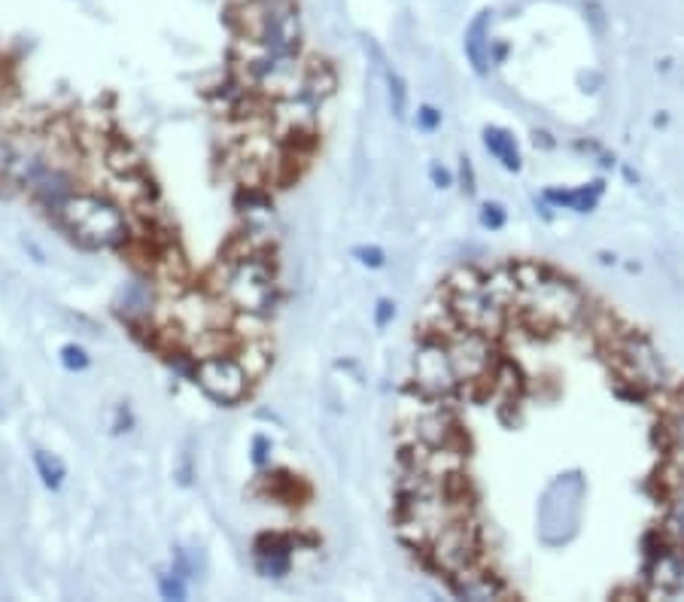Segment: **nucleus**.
Returning <instances> with one entry per match:
<instances>
[{
    "mask_svg": "<svg viewBox=\"0 0 684 602\" xmlns=\"http://www.w3.org/2000/svg\"><path fill=\"white\" fill-rule=\"evenodd\" d=\"M511 268L520 286L514 314L523 320L526 329H532L536 335H551L572 329L584 320L590 305L572 280L560 277L542 262H514Z\"/></svg>",
    "mask_w": 684,
    "mask_h": 602,
    "instance_id": "nucleus-1",
    "label": "nucleus"
},
{
    "mask_svg": "<svg viewBox=\"0 0 684 602\" xmlns=\"http://www.w3.org/2000/svg\"><path fill=\"white\" fill-rule=\"evenodd\" d=\"M608 362H612L618 381L633 390V396L660 393L669 381V365L663 353L633 329H621L608 341Z\"/></svg>",
    "mask_w": 684,
    "mask_h": 602,
    "instance_id": "nucleus-7",
    "label": "nucleus"
},
{
    "mask_svg": "<svg viewBox=\"0 0 684 602\" xmlns=\"http://www.w3.org/2000/svg\"><path fill=\"white\" fill-rule=\"evenodd\" d=\"M61 365H64L67 371H86V368L92 365V356H89L86 347H80V344H64V347H61Z\"/></svg>",
    "mask_w": 684,
    "mask_h": 602,
    "instance_id": "nucleus-24",
    "label": "nucleus"
},
{
    "mask_svg": "<svg viewBox=\"0 0 684 602\" xmlns=\"http://www.w3.org/2000/svg\"><path fill=\"white\" fill-rule=\"evenodd\" d=\"M159 590L165 599H186V578L177 575V572H168V575H159Z\"/></svg>",
    "mask_w": 684,
    "mask_h": 602,
    "instance_id": "nucleus-26",
    "label": "nucleus"
},
{
    "mask_svg": "<svg viewBox=\"0 0 684 602\" xmlns=\"http://www.w3.org/2000/svg\"><path fill=\"white\" fill-rule=\"evenodd\" d=\"M469 514H472L469 487H447V490H432V493H399L396 533L408 548L426 551L444 526H450L460 517H469Z\"/></svg>",
    "mask_w": 684,
    "mask_h": 602,
    "instance_id": "nucleus-3",
    "label": "nucleus"
},
{
    "mask_svg": "<svg viewBox=\"0 0 684 602\" xmlns=\"http://www.w3.org/2000/svg\"><path fill=\"white\" fill-rule=\"evenodd\" d=\"M235 353L238 359L247 365V371L253 374V381H259L262 374L268 371L271 365V338H253V341H238L235 344Z\"/></svg>",
    "mask_w": 684,
    "mask_h": 602,
    "instance_id": "nucleus-22",
    "label": "nucleus"
},
{
    "mask_svg": "<svg viewBox=\"0 0 684 602\" xmlns=\"http://www.w3.org/2000/svg\"><path fill=\"white\" fill-rule=\"evenodd\" d=\"M429 177H432V183H435L438 189H447V186L453 183V177H450L444 168H438V165H432V168H429Z\"/></svg>",
    "mask_w": 684,
    "mask_h": 602,
    "instance_id": "nucleus-32",
    "label": "nucleus"
},
{
    "mask_svg": "<svg viewBox=\"0 0 684 602\" xmlns=\"http://www.w3.org/2000/svg\"><path fill=\"white\" fill-rule=\"evenodd\" d=\"M195 384L219 405L235 408L241 405L250 390H253V374L247 371V365L238 359L235 350H222V353H210L195 359Z\"/></svg>",
    "mask_w": 684,
    "mask_h": 602,
    "instance_id": "nucleus-8",
    "label": "nucleus"
},
{
    "mask_svg": "<svg viewBox=\"0 0 684 602\" xmlns=\"http://www.w3.org/2000/svg\"><path fill=\"white\" fill-rule=\"evenodd\" d=\"M353 259L365 268H384L387 265V253L380 247H356L353 250Z\"/></svg>",
    "mask_w": 684,
    "mask_h": 602,
    "instance_id": "nucleus-27",
    "label": "nucleus"
},
{
    "mask_svg": "<svg viewBox=\"0 0 684 602\" xmlns=\"http://www.w3.org/2000/svg\"><path fill=\"white\" fill-rule=\"evenodd\" d=\"M587 499V481L578 469L557 475L539 502V539L548 548L569 545L581 530V514Z\"/></svg>",
    "mask_w": 684,
    "mask_h": 602,
    "instance_id": "nucleus-6",
    "label": "nucleus"
},
{
    "mask_svg": "<svg viewBox=\"0 0 684 602\" xmlns=\"http://www.w3.org/2000/svg\"><path fill=\"white\" fill-rule=\"evenodd\" d=\"M444 347L450 353V362H453V371H456V378H460V384H481V381H487V374L499 362L490 335L475 332V329H466V326L460 332H453L444 341Z\"/></svg>",
    "mask_w": 684,
    "mask_h": 602,
    "instance_id": "nucleus-11",
    "label": "nucleus"
},
{
    "mask_svg": "<svg viewBox=\"0 0 684 602\" xmlns=\"http://www.w3.org/2000/svg\"><path fill=\"white\" fill-rule=\"evenodd\" d=\"M423 557L444 578L484 560V536H481L478 520L469 514V517H460L450 526H444V530L432 539V545L423 551Z\"/></svg>",
    "mask_w": 684,
    "mask_h": 602,
    "instance_id": "nucleus-9",
    "label": "nucleus"
},
{
    "mask_svg": "<svg viewBox=\"0 0 684 602\" xmlns=\"http://www.w3.org/2000/svg\"><path fill=\"white\" fill-rule=\"evenodd\" d=\"M505 222H508V213H505V207H502V204H496V201H487V204L481 207V225H484V229H490V232H499Z\"/></svg>",
    "mask_w": 684,
    "mask_h": 602,
    "instance_id": "nucleus-25",
    "label": "nucleus"
},
{
    "mask_svg": "<svg viewBox=\"0 0 684 602\" xmlns=\"http://www.w3.org/2000/svg\"><path fill=\"white\" fill-rule=\"evenodd\" d=\"M271 463V441L265 435H256L253 438V466L265 469Z\"/></svg>",
    "mask_w": 684,
    "mask_h": 602,
    "instance_id": "nucleus-29",
    "label": "nucleus"
},
{
    "mask_svg": "<svg viewBox=\"0 0 684 602\" xmlns=\"http://www.w3.org/2000/svg\"><path fill=\"white\" fill-rule=\"evenodd\" d=\"M232 25L244 43L280 55H298L301 16L295 0H235Z\"/></svg>",
    "mask_w": 684,
    "mask_h": 602,
    "instance_id": "nucleus-5",
    "label": "nucleus"
},
{
    "mask_svg": "<svg viewBox=\"0 0 684 602\" xmlns=\"http://www.w3.org/2000/svg\"><path fill=\"white\" fill-rule=\"evenodd\" d=\"M602 198V183H587L578 189H548L545 201L563 210H575V213H590Z\"/></svg>",
    "mask_w": 684,
    "mask_h": 602,
    "instance_id": "nucleus-19",
    "label": "nucleus"
},
{
    "mask_svg": "<svg viewBox=\"0 0 684 602\" xmlns=\"http://www.w3.org/2000/svg\"><path fill=\"white\" fill-rule=\"evenodd\" d=\"M262 484H265V496H268V499H274V502H280V505H289V508L301 505L304 499L311 496L308 484H304L298 475L286 472V469H277V472L262 475Z\"/></svg>",
    "mask_w": 684,
    "mask_h": 602,
    "instance_id": "nucleus-17",
    "label": "nucleus"
},
{
    "mask_svg": "<svg viewBox=\"0 0 684 602\" xmlns=\"http://www.w3.org/2000/svg\"><path fill=\"white\" fill-rule=\"evenodd\" d=\"M444 581H447V587H450V593H453L456 599H475V602H484V599H505V596L511 593L508 584L502 581V575H496L484 560H478V563L460 569V572L450 575V578H444Z\"/></svg>",
    "mask_w": 684,
    "mask_h": 602,
    "instance_id": "nucleus-13",
    "label": "nucleus"
},
{
    "mask_svg": "<svg viewBox=\"0 0 684 602\" xmlns=\"http://www.w3.org/2000/svg\"><path fill=\"white\" fill-rule=\"evenodd\" d=\"M55 219L76 244L89 250L125 247L131 238V210L122 207L110 192L76 189L55 210Z\"/></svg>",
    "mask_w": 684,
    "mask_h": 602,
    "instance_id": "nucleus-2",
    "label": "nucleus"
},
{
    "mask_svg": "<svg viewBox=\"0 0 684 602\" xmlns=\"http://www.w3.org/2000/svg\"><path fill=\"white\" fill-rule=\"evenodd\" d=\"M490 22H493V13H490V10H481V13L469 22V28H466V40H463L466 58H469V64H472V70L478 73V77H487L490 67H493Z\"/></svg>",
    "mask_w": 684,
    "mask_h": 602,
    "instance_id": "nucleus-15",
    "label": "nucleus"
},
{
    "mask_svg": "<svg viewBox=\"0 0 684 602\" xmlns=\"http://www.w3.org/2000/svg\"><path fill=\"white\" fill-rule=\"evenodd\" d=\"M660 441L666 447V454H684V399H672L663 411L660 423Z\"/></svg>",
    "mask_w": 684,
    "mask_h": 602,
    "instance_id": "nucleus-21",
    "label": "nucleus"
},
{
    "mask_svg": "<svg viewBox=\"0 0 684 602\" xmlns=\"http://www.w3.org/2000/svg\"><path fill=\"white\" fill-rule=\"evenodd\" d=\"M213 292L225 301L235 314H262L271 317L280 292L277 277L268 262V253L247 256H225L216 268Z\"/></svg>",
    "mask_w": 684,
    "mask_h": 602,
    "instance_id": "nucleus-4",
    "label": "nucleus"
},
{
    "mask_svg": "<svg viewBox=\"0 0 684 602\" xmlns=\"http://www.w3.org/2000/svg\"><path fill=\"white\" fill-rule=\"evenodd\" d=\"M645 584L648 596H675L684 587V542L666 530L657 533V548L645 557Z\"/></svg>",
    "mask_w": 684,
    "mask_h": 602,
    "instance_id": "nucleus-12",
    "label": "nucleus"
},
{
    "mask_svg": "<svg viewBox=\"0 0 684 602\" xmlns=\"http://www.w3.org/2000/svg\"><path fill=\"white\" fill-rule=\"evenodd\" d=\"M393 320H396V305H393L390 298H380L377 305H374V326L377 329H387Z\"/></svg>",
    "mask_w": 684,
    "mask_h": 602,
    "instance_id": "nucleus-28",
    "label": "nucleus"
},
{
    "mask_svg": "<svg viewBox=\"0 0 684 602\" xmlns=\"http://www.w3.org/2000/svg\"><path fill=\"white\" fill-rule=\"evenodd\" d=\"M298 542L289 533H262L253 542V560L259 575L265 578H286L292 569V554H295Z\"/></svg>",
    "mask_w": 684,
    "mask_h": 602,
    "instance_id": "nucleus-14",
    "label": "nucleus"
},
{
    "mask_svg": "<svg viewBox=\"0 0 684 602\" xmlns=\"http://www.w3.org/2000/svg\"><path fill=\"white\" fill-rule=\"evenodd\" d=\"M411 381H414L417 393H423L435 402H447L463 387L453 371L444 341H438V338H420L414 359H411Z\"/></svg>",
    "mask_w": 684,
    "mask_h": 602,
    "instance_id": "nucleus-10",
    "label": "nucleus"
},
{
    "mask_svg": "<svg viewBox=\"0 0 684 602\" xmlns=\"http://www.w3.org/2000/svg\"><path fill=\"white\" fill-rule=\"evenodd\" d=\"M417 125H420L423 131H435V128H441V113H438L435 107L423 104V107L417 110Z\"/></svg>",
    "mask_w": 684,
    "mask_h": 602,
    "instance_id": "nucleus-30",
    "label": "nucleus"
},
{
    "mask_svg": "<svg viewBox=\"0 0 684 602\" xmlns=\"http://www.w3.org/2000/svg\"><path fill=\"white\" fill-rule=\"evenodd\" d=\"M484 146H487V153L505 168V171H520L523 159H520V149H517V140L505 131V128H484Z\"/></svg>",
    "mask_w": 684,
    "mask_h": 602,
    "instance_id": "nucleus-20",
    "label": "nucleus"
},
{
    "mask_svg": "<svg viewBox=\"0 0 684 602\" xmlns=\"http://www.w3.org/2000/svg\"><path fill=\"white\" fill-rule=\"evenodd\" d=\"M338 89V73L329 61L323 58H311L304 61V70H301V86H298V95H304L308 101L314 104H326Z\"/></svg>",
    "mask_w": 684,
    "mask_h": 602,
    "instance_id": "nucleus-16",
    "label": "nucleus"
},
{
    "mask_svg": "<svg viewBox=\"0 0 684 602\" xmlns=\"http://www.w3.org/2000/svg\"><path fill=\"white\" fill-rule=\"evenodd\" d=\"M460 174H463V189H466V195H475V168H472V162L469 159H463V165H460Z\"/></svg>",
    "mask_w": 684,
    "mask_h": 602,
    "instance_id": "nucleus-31",
    "label": "nucleus"
},
{
    "mask_svg": "<svg viewBox=\"0 0 684 602\" xmlns=\"http://www.w3.org/2000/svg\"><path fill=\"white\" fill-rule=\"evenodd\" d=\"M34 466L46 490H58L67 478V466L61 463V457L49 454V450H34Z\"/></svg>",
    "mask_w": 684,
    "mask_h": 602,
    "instance_id": "nucleus-23",
    "label": "nucleus"
},
{
    "mask_svg": "<svg viewBox=\"0 0 684 602\" xmlns=\"http://www.w3.org/2000/svg\"><path fill=\"white\" fill-rule=\"evenodd\" d=\"M368 46L374 49V55H377V61H380V70H384V83H387V98H390V110H393V116L399 119V122H405L408 119V104H411V95H408V83L402 80V73L384 58V52H380L371 40H368Z\"/></svg>",
    "mask_w": 684,
    "mask_h": 602,
    "instance_id": "nucleus-18",
    "label": "nucleus"
}]
</instances>
